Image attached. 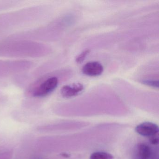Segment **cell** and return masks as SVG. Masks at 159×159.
Instances as JSON below:
<instances>
[{"label": "cell", "instance_id": "cell-7", "mask_svg": "<svg viewBox=\"0 0 159 159\" xmlns=\"http://www.w3.org/2000/svg\"><path fill=\"white\" fill-rule=\"evenodd\" d=\"M89 52H90L89 50H87L83 52L80 55L78 56V57L76 58V62L78 63H82L84 60V59H85L87 55L89 54Z\"/></svg>", "mask_w": 159, "mask_h": 159}, {"label": "cell", "instance_id": "cell-2", "mask_svg": "<svg viewBox=\"0 0 159 159\" xmlns=\"http://www.w3.org/2000/svg\"><path fill=\"white\" fill-rule=\"evenodd\" d=\"M135 131L143 136L152 137L158 135L159 127L153 123L146 122L137 125L136 127Z\"/></svg>", "mask_w": 159, "mask_h": 159}, {"label": "cell", "instance_id": "cell-6", "mask_svg": "<svg viewBox=\"0 0 159 159\" xmlns=\"http://www.w3.org/2000/svg\"><path fill=\"white\" fill-rule=\"evenodd\" d=\"M90 159H113V156L108 152H97L91 154Z\"/></svg>", "mask_w": 159, "mask_h": 159}, {"label": "cell", "instance_id": "cell-1", "mask_svg": "<svg viewBox=\"0 0 159 159\" xmlns=\"http://www.w3.org/2000/svg\"><path fill=\"white\" fill-rule=\"evenodd\" d=\"M58 83V79L56 77L49 78L34 90L33 96L36 97L46 96L57 88Z\"/></svg>", "mask_w": 159, "mask_h": 159}, {"label": "cell", "instance_id": "cell-5", "mask_svg": "<svg viewBox=\"0 0 159 159\" xmlns=\"http://www.w3.org/2000/svg\"><path fill=\"white\" fill-rule=\"evenodd\" d=\"M151 153L150 147L145 143H139L137 146L136 155L139 159H149Z\"/></svg>", "mask_w": 159, "mask_h": 159}, {"label": "cell", "instance_id": "cell-4", "mask_svg": "<svg viewBox=\"0 0 159 159\" xmlns=\"http://www.w3.org/2000/svg\"><path fill=\"white\" fill-rule=\"evenodd\" d=\"M84 86L80 83L74 84L71 85H65L61 89L63 97L70 98L78 95L83 90Z\"/></svg>", "mask_w": 159, "mask_h": 159}, {"label": "cell", "instance_id": "cell-9", "mask_svg": "<svg viewBox=\"0 0 159 159\" xmlns=\"http://www.w3.org/2000/svg\"><path fill=\"white\" fill-rule=\"evenodd\" d=\"M149 140L151 144H153V145H158L159 143V138H158V135L150 137Z\"/></svg>", "mask_w": 159, "mask_h": 159}, {"label": "cell", "instance_id": "cell-3", "mask_svg": "<svg viewBox=\"0 0 159 159\" xmlns=\"http://www.w3.org/2000/svg\"><path fill=\"white\" fill-rule=\"evenodd\" d=\"M103 66L98 62H91L85 64L82 68L84 74L91 77H96L103 72Z\"/></svg>", "mask_w": 159, "mask_h": 159}, {"label": "cell", "instance_id": "cell-8", "mask_svg": "<svg viewBox=\"0 0 159 159\" xmlns=\"http://www.w3.org/2000/svg\"><path fill=\"white\" fill-rule=\"evenodd\" d=\"M142 83L149 85L152 87H159V82L158 81L151 80H144L142 81Z\"/></svg>", "mask_w": 159, "mask_h": 159}]
</instances>
